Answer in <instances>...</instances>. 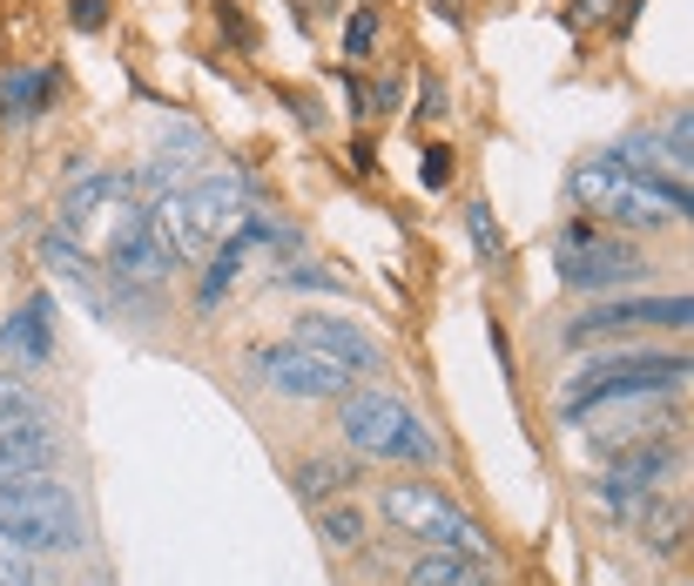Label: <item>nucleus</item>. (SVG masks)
Instances as JSON below:
<instances>
[{
    "mask_svg": "<svg viewBox=\"0 0 694 586\" xmlns=\"http://www.w3.org/2000/svg\"><path fill=\"white\" fill-rule=\"evenodd\" d=\"M573 203L593 209V223H634V229H667V223H687L694 216V196L687 189H667V183L634 176L621 155H586L580 169H573Z\"/></svg>",
    "mask_w": 694,
    "mask_h": 586,
    "instance_id": "1",
    "label": "nucleus"
},
{
    "mask_svg": "<svg viewBox=\"0 0 694 586\" xmlns=\"http://www.w3.org/2000/svg\"><path fill=\"white\" fill-rule=\"evenodd\" d=\"M0 533L21 539L28 553H81L89 526H81V498L48 479V472H21L0 479Z\"/></svg>",
    "mask_w": 694,
    "mask_h": 586,
    "instance_id": "2",
    "label": "nucleus"
},
{
    "mask_svg": "<svg viewBox=\"0 0 694 586\" xmlns=\"http://www.w3.org/2000/svg\"><path fill=\"white\" fill-rule=\"evenodd\" d=\"M687 378V358L674 351H614V358H593L567 378L560 391V411H567V425H580V418L593 404H621V398H661Z\"/></svg>",
    "mask_w": 694,
    "mask_h": 586,
    "instance_id": "3",
    "label": "nucleus"
},
{
    "mask_svg": "<svg viewBox=\"0 0 694 586\" xmlns=\"http://www.w3.org/2000/svg\"><path fill=\"white\" fill-rule=\"evenodd\" d=\"M344 445L365 459H391V465H431L439 459V439L418 425V411L391 391H344Z\"/></svg>",
    "mask_w": 694,
    "mask_h": 586,
    "instance_id": "4",
    "label": "nucleus"
},
{
    "mask_svg": "<svg viewBox=\"0 0 694 586\" xmlns=\"http://www.w3.org/2000/svg\"><path fill=\"white\" fill-rule=\"evenodd\" d=\"M378 513H385L391 533H411V539H425L431 553H459V559H486V553H492V539L479 533V520H472L466 506H452L439 485L398 479V485H385Z\"/></svg>",
    "mask_w": 694,
    "mask_h": 586,
    "instance_id": "5",
    "label": "nucleus"
},
{
    "mask_svg": "<svg viewBox=\"0 0 694 586\" xmlns=\"http://www.w3.org/2000/svg\"><path fill=\"white\" fill-rule=\"evenodd\" d=\"M553 264H560V284H573V290H614V284L641 277V249L627 236H614L606 223L580 216L553 236Z\"/></svg>",
    "mask_w": 694,
    "mask_h": 586,
    "instance_id": "6",
    "label": "nucleus"
},
{
    "mask_svg": "<svg viewBox=\"0 0 694 586\" xmlns=\"http://www.w3.org/2000/svg\"><path fill=\"white\" fill-rule=\"evenodd\" d=\"M249 364H256V378L277 384L284 398H344V391H351V371H337V364H324V358H310L297 345H264Z\"/></svg>",
    "mask_w": 694,
    "mask_h": 586,
    "instance_id": "7",
    "label": "nucleus"
},
{
    "mask_svg": "<svg viewBox=\"0 0 694 586\" xmlns=\"http://www.w3.org/2000/svg\"><path fill=\"white\" fill-rule=\"evenodd\" d=\"M687 317H694V304L687 297H600L593 310H580L573 323H567V338L573 345H586L593 330H641V323H661V330H687Z\"/></svg>",
    "mask_w": 694,
    "mask_h": 586,
    "instance_id": "8",
    "label": "nucleus"
},
{
    "mask_svg": "<svg viewBox=\"0 0 694 586\" xmlns=\"http://www.w3.org/2000/svg\"><path fill=\"white\" fill-rule=\"evenodd\" d=\"M290 345L297 351H310V358H324V364H337V371H378V345L365 338V330L351 323V317H330V310H317V317H297V330H290Z\"/></svg>",
    "mask_w": 694,
    "mask_h": 586,
    "instance_id": "9",
    "label": "nucleus"
},
{
    "mask_svg": "<svg viewBox=\"0 0 694 586\" xmlns=\"http://www.w3.org/2000/svg\"><path fill=\"white\" fill-rule=\"evenodd\" d=\"M190 196V216H196V229H203V243H223V236H236V229H249V216H256V203H249V183L236 176V169H210L196 189H183Z\"/></svg>",
    "mask_w": 694,
    "mask_h": 586,
    "instance_id": "10",
    "label": "nucleus"
},
{
    "mask_svg": "<svg viewBox=\"0 0 694 586\" xmlns=\"http://www.w3.org/2000/svg\"><path fill=\"white\" fill-rule=\"evenodd\" d=\"M54 465V432L41 411H21L0 425V479H21V472H48Z\"/></svg>",
    "mask_w": 694,
    "mask_h": 586,
    "instance_id": "11",
    "label": "nucleus"
},
{
    "mask_svg": "<svg viewBox=\"0 0 694 586\" xmlns=\"http://www.w3.org/2000/svg\"><path fill=\"white\" fill-rule=\"evenodd\" d=\"M54 95H61V74L54 68H14V74H0V122H34V115H48L54 109Z\"/></svg>",
    "mask_w": 694,
    "mask_h": 586,
    "instance_id": "12",
    "label": "nucleus"
},
{
    "mask_svg": "<svg viewBox=\"0 0 694 586\" xmlns=\"http://www.w3.org/2000/svg\"><path fill=\"white\" fill-rule=\"evenodd\" d=\"M41 264H48V270L81 297V304H89V310H109V290L95 284V270H89V257H81V243H74V236L48 229V236H41Z\"/></svg>",
    "mask_w": 694,
    "mask_h": 586,
    "instance_id": "13",
    "label": "nucleus"
},
{
    "mask_svg": "<svg viewBox=\"0 0 694 586\" xmlns=\"http://www.w3.org/2000/svg\"><path fill=\"white\" fill-rule=\"evenodd\" d=\"M48 323H54V304H48V297H34L21 317H8V323H0V351H8V358H21V364H48V358H54Z\"/></svg>",
    "mask_w": 694,
    "mask_h": 586,
    "instance_id": "14",
    "label": "nucleus"
},
{
    "mask_svg": "<svg viewBox=\"0 0 694 586\" xmlns=\"http://www.w3.org/2000/svg\"><path fill=\"white\" fill-rule=\"evenodd\" d=\"M405 586H479V559H459V553H425V559H411Z\"/></svg>",
    "mask_w": 694,
    "mask_h": 586,
    "instance_id": "15",
    "label": "nucleus"
},
{
    "mask_svg": "<svg viewBox=\"0 0 694 586\" xmlns=\"http://www.w3.org/2000/svg\"><path fill=\"white\" fill-rule=\"evenodd\" d=\"M317 539H324V553H358L365 546V513L358 506H324L317 513Z\"/></svg>",
    "mask_w": 694,
    "mask_h": 586,
    "instance_id": "16",
    "label": "nucleus"
},
{
    "mask_svg": "<svg viewBox=\"0 0 694 586\" xmlns=\"http://www.w3.org/2000/svg\"><path fill=\"white\" fill-rule=\"evenodd\" d=\"M358 472L351 465H344V459H304L297 465V492L304 498H324V492H344V485H351Z\"/></svg>",
    "mask_w": 694,
    "mask_h": 586,
    "instance_id": "17",
    "label": "nucleus"
},
{
    "mask_svg": "<svg viewBox=\"0 0 694 586\" xmlns=\"http://www.w3.org/2000/svg\"><path fill=\"white\" fill-rule=\"evenodd\" d=\"M466 229H472V249L492 264V257H506V229H499V216L486 209V203H466Z\"/></svg>",
    "mask_w": 694,
    "mask_h": 586,
    "instance_id": "18",
    "label": "nucleus"
},
{
    "mask_svg": "<svg viewBox=\"0 0 694 586\" xmlns=\"http://www.w3.org/2000/svg\"><path fill=\"white\" fill-rule=\"evenodd\" d=\"M0 586H41L34 579V553L21 539H8V533H0Z\"/></svg>",
    "mask_w": 694,
    "mask_h": 586,
    "instance_id": "19",
    "label": "nucleus"
},
{
    "mask_svg": "<svg viewBox=\"0 0 694 586\" xmlns=\"http://www.w3.org/2000/svg\"><path fill=\"white\" fill-rule=\"evenodd\" d=\"M378 48V14L365 8V14H351V28H344V54H351V61H365Z\"/></svg>",
    "mask_w": 694,
    "mask_h": 586,
    "instance_id": "20",
    "label": "nucleus"
},
{
    "mask_svg": "<svg viewBox=\"0 0 694 586\" xmlns=\"http://www.w3.org/2000/svg\"><path fill=\"white\" fill-rule=\"evenodd\" d=\"M418 183H425V189H446V183H452V148H446V142H439V148H425Z\"/></svg>",
    "mask_w": 694,
    "mask_h": 586,
    "instance_id": "21",
    "label": "nucleus"
},
{
    "mask_svg": "<svg viewBox=\"0 0 694 586\" xmlns=\"http://www.w3.org/2000/svg\"><path fill=\"white\" fill-rule=\"evenodd\" d=\"M21 411H34V398H28V384H21L14 371H0V425H8V418H21Z\"/></svg>",
    "mask_w": 694,
    "mask_h": 586,
    "instance_id": "22",
    "label": "nucleus"
},
{
    "mask_svg": "<svg viewBox=\"0 0 694 586\" xmlns=\"http://www.w3.org/2000/svg\"><path fill=\"white\" fill-rule=\"evenodd\" d=\"M68 21H74L81 34H95V28L109 21V0H74V8H68Z\"/></svg>",
    "mask_w": 694,
    "mask_h": 586,
    "instance_id": "23",
    "label": "nucleus"
},
{
    "mask_svg": "<svg viewBox=\"0 0 694 586\" xmlns=\"http://www.w3.org/2000/svg\"><path fill=\"white\" fill-rule=\"evenodd\" d=\"M606 8H614V0H573V21L586 28V21H593V14H606Z\"/></svg>",
    "mask_w": 694,
    "mask_h": 586,
    "instance_id": "24",
    "label": "nucleus"
}]
</instances>
